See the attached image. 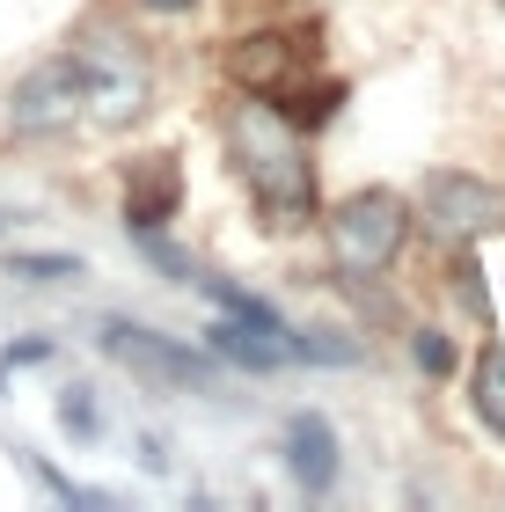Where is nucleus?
<instances>
[{"mask_svg":"<svg viewBox=\"0 0 505 512\" xmlns=\"http://www.w3.org/2000/svg\"><path fill=\"white\" fill-rule=\"evenodd\" d=\"M205 352L242 366V374H279V366L293 359L286 337H271V330H257V322H242V315H220L213 330H205Z\"/></svg>","mask_w":505,"mask_h":512,"instance_id":"9d476101","label":"nucleus"},{"mask_svg":"<svg viewBox=\"0 0 505 512\" xmlns=\"http://www.w3.org/2000/svg\"><path fill=\"white\" fill-rule=\"evenodd\" d=\"M198 293L213 300L220 315H242V322H257V330H271V337H286V322H279V308H271V300H257L249 286H235V278H198Z\"/></svg>","mask_w":505,"mask_h":512,"instance_id":"dca6fc26","label":"nucleus"},{"mask_svg":"<svg viewBox=\"0 0 505 512\" xmlns=\"http://www.w3.org/2000/svg\"><path fill=\"white\" fill-rule=\"evenodd\" d=\"M132 242H140V256H147V264L169 278V286H198V264H191V249H183V242H169V227H140Z\"/></svg>","mask_w":505,"mask_h":512,"instance_id":"f3484780","label":"nucleus"},{"mask_svg":"<svg viewBox=\"0 0 505 512\" xmlns=\"http://www.w3.org/2000/svg\"><path fill=\"white\" fill-rule=\"evenodd\" d=\"M15 461H22V476H30V483H37V491H44V498H59V505H110L103 491H81V483H74V476H59V469H52V461H37L30 447H15Z\"/></svg>","mask_w":505,"mask_h":512,"instance_id":"6ab92c4d","label":"nucleus"},{"mask_svg":"<svg viewBox=\"0 0 505 512\" xmlns=\"http://www.w3.org/2000/svg\"><path fill=\"white\" fill-rule=\"evenodd\" d=\"M271 103H279L301 132H323L337 110H344V81H308V74H301V81L286 88V96H271Z\"/></svg>","mask_w":505,"mask_h":512,"instance_id":"9b49d317","label":"nucleus"},{"mask_svg":"<svg viewBox=\"0 0 505 512\" xmlns=\"http://www.w3.org/2000/svg\"><path fill=\"white\" fill-rule=\"evenodd\" d=\"M447 286H454V300L469 308V322H476V330H491V293H484V256H476V242H454Z\"/></svg>","mask_w":505,"mask_h":512,"instance_id":"2eb2a0df","label":"nucleus"},{"mask_svg":"<svg viewBox=\"0 0 505 512\" xmlns=\"http://www.w3.org/2000/svg\"><path fill=\"white\" fill-rule=\"evenodd\" d=\"M279 454H286V476L301 483L308 498H330V491H337L344 447H337V425H330L323 410H293V417H286V439H279Z\"/></svg>","mask_w":505,"mask_h":512,"instance_id":"1a4fd4ad","label":"nucleus"},{"mask_svg":"<svg viewBox=\"0 0 505 512\" xmlns=\"http://www.w3.org/2000/svg\"><path fill=\"white\" fill-rule=\"evenodd\" d=\"M323 235H330V264L337 271H359V278H381L403 264L410 235H418V205L388 183H359L344 191L330 213H323Z\"/></svg>","mask_w":505,"mask_h":512,"instance_id":"7ed1b4c3","label":"nucleus"},{"mask_svg":"<svg viewBox=\"0 0 505 512\" xmlns=\"http://www.w3.org/2000/svg\"><path fill=\"white\" fill-rule=\"evenodd\" d=\"M418 227H432L440 242H484L505 235V191L476 169H432L418 183Z\"/></svg>","mask_w":505,"mask_h":512,"instance_id":"39448f33","label":"nucleus"},{"mask_svg":"<svg viewBox=\"0 0 505 512\" xmlns=\"http://www.w3.org/2000/svg\"><path fill=\"white\" fill-rule=\"evenodd\" d=\"M52 359H59V344H52V337H15L8 352H0V388H8L22 366H52Z\"/></svg>","mask_w":505,"mask_h":512,"instance_id":"412c9836","label":"nucleus"},{"mask_svg":"<svg viewBox=\"0 0 505 512\" xmlns=\"http://www.w3.org/2000/svg\"><path fill=\"white\" fill-rule=\"evenodd\" d=\"M0 264H8V278H22V286H74V278H88V264L74 249H8Z\"/></svg>","mask_w":505,"mask_h":512,"instance_id":"f8f14e48","label":"nucleus"},{"mask_svg":"<svg viewBox=\"0 0 505 512\" xmlns=\"http://www.w3.org/2000/svg\"><path fill=\"white\" fill-rule=\"evenodd\" d=\"M183 213V154L162 147V154H132L125 161V227H169Z\"/></svg>","mask_w":505,"mask_h":512,"instance_id":"6e6552de","label":"nucleus"},{"mask_svg":"<svg viewBox=\"0 0 505 512\" xmlns=\"http://www.w3.org/2000/svg\"><path fill=\"white\" fill-rule=\"evenodd\" d=\"M15 227H22V213H15V205H0V242H8Z\"/></svg>","mask_w":505,"mask_h":512,"instance_id":"b1692460","label":"nucleus"},{"mask_svg":"<svg viewBox=\"0 0 505 512\" xmlns=\"http://www.w3.org/2000/svg\"><path fill=\"white\" fill-rule=\"evenodd\" d=\"M96 344H103V359H118L125 374H140L147 388H213V352H198V344H183V337H162V330H147V322H132V315H103L96 322Z\"/></svg>","mask_w":505,"mask_h":512,"instance_id":"20e7f679","label":"nucleus"},{"mask_svg":"<svg viewBox=\"0 0 505 512\" xmlns=\"http://www.w3.org/2000/svg\"><path fill=\"white\" fill-rule=\"evenodd\" d=\"M140 461H147V469H169V447H162V439L147 432V439H140Z\"/></svg>","mask_w":505,"mask_h":512,"instance_id":"5701e85b","label":"nucleus"},{"mask_svg":"<svg viewBox=\"0 0 505 512\" xmlns=\"http://www.w3.org/2000/svg\"><path fill=\"white\" fill-rule=\"evenodd\" d=\"M469 410L505 439V352H498V344H484L476 366H469Z\"/></svg>","mask_w":505,"mask_h":512,"instance_id":"ddd939ff","label":"nucleus"},{"mask_svg":"<svg viewBox=\"0 0 505 512\" xmlns=\"http://www.w3.org/2000/svg\"><path fill=\"white\" fill-rule=\"evenodd\" d=\"M132 8H147V15H191V8H205V0H132Z\"/></svg>","mask_w":505,"mask_h":512,"instance_id":"4be33fe9","label":"nucleus"},{"mask_svg":"<svg viewBox=\"0 0 505 512\" xmlns=\"http://www.w3.org/2000/svg\"><path fill=\"white\" fill-rule=\"evenodd\" d=\"M410 359L425 381H454V337L447 330H410Z\"/></svg>","mask_w":505,"mask_h":512,"instance_id":"aec40b11","label":"nucleus"},{"mask_svg":"<svg viewBox=\"0 0 505 512\" xmlns=\"http://www.w3.org/2000/svg\"><path fill=\"white\" fill-rule=\"evenodd\" d=\"M8 125H15V139H59V132L81 125V74H74V52L44 59V66H30V74L15 81Z\"/></svg>","mask_w":505,"mask_h":512,"instance_id":"423d86ee","label":"nucleus"},{"mask_svg":"<svg viewBox=\"0 0 505 512\" xmlns=\"http://www.w3.org/2000/svg\"><path fill=\"white\" fill-rule=\"evenodd\" d=\"M286 352L308 359V366H359L366 344L352 330H330V322H315V330H286Z\"/></svg>","mask_w":505,"mask_h":512,"instance_id":"4468645a","label":"nucleus"},{"mask_svg":"<svg viewBox=\"0 0 505 512\" xmlns=\"http://www.w3.org/2000/svg\"><path fill=\"white\" fill-rule=\"evenodd\" d=\"M74 74H81V118L103 132H132L154 110V59L118 22H103L74 44Z\"/></svg>","mask_w":505,"mask_h":512,"instance_id":"f03ea898","label":"nucleus"},{"mask_svg":"<svg viewBox=\"0 0 505 512\" xmlns=\"http://www.w3.org/2000/svg\"><path fill=\"white\" fill-rule=\"evenodd\" d=\"M220 139H227V154H235V176L249 183V198H257L271 235H293V227H308L315 213H323L308 132L293 125L271 96H242L220 118Z\"/></svg>","mask_w":505,"mask_h":512,"instance_id":"f257e3e1","label":"nucleus"},{"mask_svg":"<svg viewBox=\"0 0 505 512\" xmlns=\"http://www.w3.org/2000/svg\"><path fill=\"white\" fill-rule=\"evenodd\" d=\"M498 8H505V0H498Z\"/></svg>","mask_w":505,"mask_h":512,"instance_id":"393cba45","label":"nucleus"},{"mask_svg":"<svg viewBox=\"0 0 505 512\" xmlns=\"http://www.w3.org/2000/svg\"><path fill=\"white\" fill-rule=\"evenodd\" d=\"M59 432L74 439V447H103V403H96V388H66L59 395Z\"/></svg>","mask_w":505,"mask_h":512,"instance_id":"a211bd4d","label":"nucleus"},{"mask_svg":"<svg viewBox=\"0 0 505 512\" xmlns=\"http://www.w3.org/2000/svg\"><path fill=\"white\" fill-rule=\"evenodd\" d=\"M315 30H257V37H242L235 52H227V81L242 88V96H286L293 81L308 74V59H315Z\"/></svg>","mask_w":505,"mask_h":512,"instance_id":"0eeeda50","label":"nucleus"}]
</instances>
